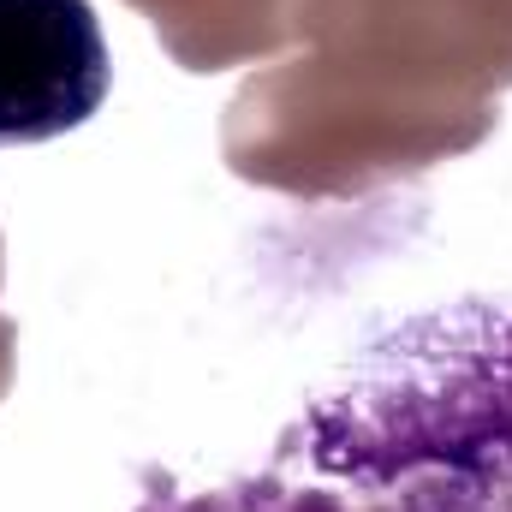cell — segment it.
I'll use <instances>...</instances> for the list:
<instances>
[{"instance_id": "1", "label": "cell", "mask_w": 512, "mask_h": 512, "mask_svg": "<svg viewBox=\"0 0 512 512\" xmlns=\"http://www.w3.org/2000/svg\"><path fill=\"white\" fill-rule=\"evenodd\" d=\"M298 453L358 495L512 512V298H459L376 334L304 411Z\"/></svg>"}, {"instance_id": "2", "label": "cell", "mask_w": 512, "mask_h": 512, "mask_svg": "<svg viewBox=\"0 0 512 512\" xmlns=\"http://www.w3.org/2000/svg\"><path fill=\"white\" fill-rule=\"evenodd\" d=\"M114 90L90 0H0V149L78 131Z\"/></svg>"}]
</instances>
